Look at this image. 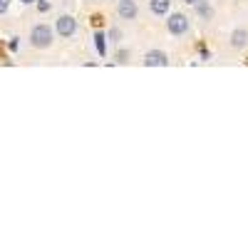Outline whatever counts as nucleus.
Returning <instances> with one entry per match:
<instances>
[{"label": "nucleus", "mask_w": 248, "mask_h": 248, "mask_svg": "<svg viewBox=\"0 0 248 248\" xmlns=\"http://www.w3.org/2000/svg\"><path fill=\"white\" fill-rule=\"evenodd\" d=\"M52 28L50 25H35L32 32H30V45L37 47V50H45L52 45Z\"/></svg>", "instance_id": "obj_1"}, {"label": "nucleus", "mask_w": 248, "mask_h": 248, "mask_svg": "<svg viewBox=\"0 0 248 248\" xmlns=\"http://www.w3.org/2000/svg\"><path fill=\"white\" fill-rule=\"evenodd\" d=\"M167 30L171 35H184V32H189V17L181 15V13H174L169 20H167Z\"/></svg>", "instance_id": "obj_2"}, {"label": "nucleus", "mask_w": 248, "mask_h": 248, "mask_svg": "<svg viewBox=\"0 0 248 248\" xmlns=\"http://www.w3.org/2000/svg\"><path fill=\"white\" fill-rule=\"evenodd\" d=\"M77 30V20L72 15H60L57 17V35L60 37H72Z\"/></svg>", "instance_id": "obj_3"}, {"label": "nucleus", "mask_w": 248, "mask_h": 248, "mask_svg": "<svg viewBox=\"0 0 248 248\" xmlns=\"http://www.w3.org/2000/svg\"><path fill=\"white\" fill-rule=\"evenodd\" d=\"M144 65L147 67H167L169 57H167V52H161V50H149L147 55H144Z\"/></svg>", "instance_id": "obj_4"}, {"label": "nucleus", "mask_w": 248, "mask_h": 248, "mask_svg": "<svg viewBox=\"0 0 248 248\" xmlns=\"http://www.w3.org/2000/svg\"><path fill=\"white\" fill-rule=\"evenodd\" d=\"M117 13L122 20H134L137 17V3L134 0H119L117 3Z\"/></svg>", "instance_id": "obj_5"}, {"label": "nucleus", "mask_w": 248, "mask_h": 248, "mask_svg": "<svg viewBox=\"0 0 248 248\" xmlns=\"http://www.w3.org/2000/svg\"><path fill=\"white\" fill-rule=\"evenodd\" d=\"M231 45H233L236 50L246 47V45H248V30H243V28L233 30V32H231Z\"/></svg>", "instance_id": "obj_6"}, {"label": "nucleus", "mask_w": 248, "mask_h": 248, "mask_svg": "<svg viewBox=\"0 0 248 248\" xmlns=\"http://www.w3.org/2000/svg\"><path fill=\"white\" fill-rule=\"evenodd\" d=\"M169 5H171V0H149V8L154 15H167Z\"/></svg>", "instance_id": "obj_7"}, {"label": "nucleus", "mask_w": 248, "mask_h": 248, "mask_svg": "<svg viewBox=\"0 0 248 248\" xmlns=\"http://www.w3.org/2000/svg\"><path fill=\"white\" fill-rule=\"evenodd\" d=\"M196 13H199L201 20H206V23H209V20L214 17V10H211V5L206 3V0H199V3H196Z\"/></svg>", "instance_id": "obj_8"}, {"label": "nucleus", "mask_w": 248, "mask_h": 248, "mask_svg": "<svg viewBox=\"0 0 248 248\" xmlns=\"http://www.w3.org/2000/svg\"><path fill=\"white\" fill-rule=\"evenodd\" d=\"M94 45H97V52L105 57L107 55V45H105V35L102 32H94Z\"/></svg>", "instance_id": "obj_9"}, {"label": "nucleus", "mask_w": 248, "mask_h": 248, "mask_svg": "<svg viewBox=\"0 0 248 248\" xmlns=\"http://www.w3.org/2000/svg\"><path fill=\"white\" fill-rule=\"evenodd\" d=\"M119 37H122V32L117 28H109V43H119Z\"/></svg>", "instance_id": "obj_10"}, {"label": "nucleus", "mask_w": 248, "mask_h": 248, "mask_svg": "<svg viewBox=\"0 0 248 248\" xmlns=\"http://www.w3.org/2000/svg\"><path fill=\"white\" fill-rule=\"evenodd\" d=\"M37 10H40V13H47V10H50V3H47V0H40V3H37Z\"/></svg>", "instance_id": "obj_11"}, {"label": "nucleus", "mask_w": 248, "mask_h": 248, "mask_svg": "<svg viewBox=\"0 0 248 248\" xmlns=\"http://www.w3.org/2000/svg\"><path fill=\"white\" fill-rule=\"evenodd\" d=\"M8 5H10V0H0V13H3V15L8 13Z\"/></svg>", "instance_id": "obj_12"}, {"label": "nucleus", "mask_w": 248, "mask_h": 248, "mask_svg": "<svg viewBox=\"0 0 248 248\" xmlns=\"http://www.w3.org/2000/svg\"><path fill=\"white\" fill-rule=\"evenodd\" d=\"M184 3H186V5H196V3H199V0H184Z\"/></svg>", "instance_id": "obj_13"}, {"label": "nucleus", "mask_w": 248, "mask_h": 248, "mask_svg": "<svg viewBox=\"0 0 248 248\" xmlns=\"http://www.w3.org/2000/svg\"><path fill=\"white\" fill-rule=\"evenodd\" d=\"M20 3H25V5H30V3H35V0H20Z\"/></svg>", "instance_id": "obj_14"}]
</instances>
